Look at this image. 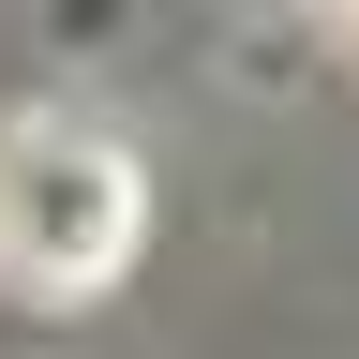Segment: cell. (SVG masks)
Wrapping results in <instances>:
<instances>
[{
	"label": "cell",
	"mask_w": 359,
	"mask_h": 359,
	"mask_svg": "<svg viewBox=\"0 0 359 359\" xmlns=\"http://www.w3.org/2000/svg\"><path fill=\"white\" fill-rule=\"evenodd\" d=\"M135 224H150V165L90 105H15L0 120V285L90 299V285H120Z\"/></svg>",
	"instance_id": "cell-1"
}]
</instances>
